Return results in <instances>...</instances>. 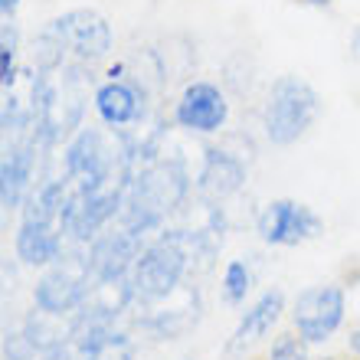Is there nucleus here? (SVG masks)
Segmentation results:
<instances>
[{
  "label": "nucleus",
  "instance_id": "1",
  "mask_svg": "<svg viewBox=\"0 0 360 360\" xmlns=\"http://www.w3.org/2000/svg\"><path fill=\"white\" fill-rule=\"evenodd\" d=\"M318 115H321L318 92L304 79L282 76L269 89L266 108H262V128H266V138L272 144L288 148L308 134V128L318 122Z\"/></svg>",
  "mask_w": 360,
  "mask_h": 360
},
{
  "label": "nucleus",
  "instance_id": "2",
  "mask_svg": "<svg viewBox=\"0 0 360 360\" xmlns=\"http://www.w3.org/2000/svg\"><path fill=\"white\" fill-rule=\"evenodd\" d=\"M95 272H92V256L89 249L79 252H63L53 266L43 272V278L33 288V302L39 311L49 314H72L86 304L89 292H92Z\"/></svg>",
  "mask_w": 360,
  "mask_h": 360
},
{
  "label": "nucleus",
  "instance_id": "3",
  "mask_svg": "<svg viewBox=\"0 0 360 360\" xmlns=\"http://www.w3.org/2000/svg\"><path fill=\"white\" fill-rule=\"evenodd\" d=\"M46 33L66 49L69 63H79V66L105 59L115 43L108 20L102 13H95V10H69V13H63V17L49 23Z\"/></svg>",
  "mask_w": 360,
  "mask_h": 360
},
{
  "label": "nucleus",
  "instance_id": "4",
  "mask_svg": "<svg viewBox=\"0 0 360 360\" xmlns=\"http://www.w3.org/2000/svg\"><path fill=\"white\" fill-rule=\"evenodd\" d=\"M256 233L266 246H304L324 233L321 217L298 200H269L256 217Z\"/></svg>",
  "mask_w": 360,
  "mask_h": 360
},
{
  "label": "nucleus",
  "instance_id": "5",
  "mask_svg": "<svg viewBox=\"0 0 360 360\" xmlns=\"http://www.w3.org/2000/svg\"><path fill=\"white\" fill-rule=\"evenodd\" d=\"M347 314V298L338 285H311L298 292L292 304V321L298 328V338L308 344H324L334 338V331L344 324Z\"/></svg>",
  "mask_w": 360,
  "mask_h": 360
},
{
  "label": "nucleus",
  "instance_id": "6",
  "mask_svg": "<svg viewBox=\"0 0 360 360\" xmlns=\"http://www.w3.org/2000/svg\"><path fill=\"white\" fill-rule=\"evenodd\" d=\"M174 122L193 134H217L229 122V102L223 89L203 82V79L184 86L177 105H174Z\"/></svg>",
  "mask_w": 360,
  "mask_h": 360
},
{
  "label": "nucleus",
  "instance_id": "7",
  "mask_svg": "<svg viewBox=\"0 0 360 360\" xmlns=\"http://www.w3.org/2000/svg\"><path fill=\"white\" fill-rule=\"evenodd\" d=\"M95 115L108 128H128L144 118V89L131 79H108L95 89Z\"/></svg>",
  "mask_w": 360,
  "mask_h": 360
},
{
  "label": "nucleus",
  "instance_id": "8",
  "mask_svg": "<svg viewBox=\"0 0 360 360\" xmlns=\"http://www.w3.org/2000/svg\"><path fill=\"white\" fill-rule=\"evenodd\" d=\"M246 184V164L236 154L219 151V148H207L203 167L197 177V193L207 203H223Z\"/></svg>",
  "mask_w": 360,
  "mask_h": 360
},
{
  "label": "nucleus",
  "instance_id": "9",
  "mask_svg": "<svg viewBox=\"0 0 360 360\" xmlns=\"http://www.w3.org/2000/svg\"><path fill=\"white\" fill-rule=\"evenodd\" d=\"M37 138H23L4 148V164H0V203L4 210H17L30 197V177H33V164H37Z\"/></svg>",
  "mask_w": 360,
  "mask_h": 360
},
{
  "label": "nucleus",
  "instance_id": "10",
  "mask_svg": "<svg viewBox=\"0 0 360 360\" xmlns=\"http://www.w3.org/2000/svg\"><path fill=\"white\" fill-rule=\"evenodd\" d=\"M282 311H285V295L278 292V288L262 292L256 302H252V308L239 318L236 331H233V338H229V344H226V351L229 354H246L249 347H256L275 324H278Z\"/></svg>",
  "mask_w": 360,
  "mask_h": 360
},
{
  "label": "nucleus",
  "instance_id": "11",
  "mask_svg": "<svg viewBox=\"0 0 360 360\" xmlns=\"http://www.w3.org/2000/svg\"><path fill=\"white\" fill-rule=\"evenodd\" d=\"M17 259L30 269H49L63 252H66V233L49 223L37 219H20L17 239H13Z\"/></svg>",
  "mask_w": 360,
  "mask_h": 360
},
{
  "label": "nucleus",
  "instance_id": "12",
  "mask_svg": "<svg viewBox=\"0 0 360 360\" xmlns=\"http://www.w3.org/2000/svg\"><path fill=\"white\" fill-rule=\"evenodd\" d=\"M252 282H256V275H252L249 259H229V266L223 269V282H219L223 302L243 304L246 302V295L252 292Z\"/></svg>",
  "mask_w": 360,
  "mask_h": 360
},
{
  "label": "nucleus",
  "instance_id": "13",
  "mask_svg": "<svg viewBox=\"0 0 360 360\" xmlns=\"http://www.w3.org/2000/svg\"><path fill=\"white\" fill-rule=\"evenodd\" d=\"M17 46H20V33L17 27L4 20V30H0V76H4V92L17 86Z\"/></svg>",
  "mask_w": 360,
  "mask_h": 360
},
{
  "label": "nucleus",
  "instance_id": "14",
  "mask_svg": "<svg viewBox=\"0 0 360 360\" xmlns=\"http://www.w3.org/2000/svg\"><path fill=\"white\" fill-rule=\"evenodd\" d=\"M304 338H295V334H282L278 341L272 344V354L269 360H308V347H304Z\"/></svg>",
  "mask_w": 360,
  "mask_h": 360
},
{
  "label": "nucleus",
  "instance_id": "15",
  "mask_svg": "<svg viewBox=\"0 0 360 360\" xmlns=\"http://www.w3.org/2000/svg\"><path fill=\"white\" fill-rule=\"evenodd\" d=\"M4 354H7V360H33L39 351H37V344L27 338V331H13L4 341Z\"/></svg>",
  "mask_w": 360,
  "mask_h": 360
},
{
  "label": "nucleus",
  "instance_id": "16",
  "mask_svg": "<svg viewBox=\"0 0 360 360\" xmlns=\"http://www.w3.org/2000/svg\"><path fill=\"white\" fill-rule=\"evenodd\" d=\"M20 7V0H0V13H4V20H10L13 13H17Z\"/></svg>",
  "mask_w": 360,
  "mask_h": 360
},
{
  "label": "nucleus",
  "instance_id": "17",
  "mask_svg": "<svg viewBox=\"0 0 360 360\" xmlns=\"http://www.w3.org/2000/svg\"><path fill=\"white\" fill-rule=\"evenodd\" d=\"M351 351H354V354H360V331H354V334H351Z\"/></svg>",
  "mask_w": 360,
  "mask_h": 360
},
{
  "label": "nucleus",
  "instance_id": "18",
  "mask_svg": "<svg viewBox=\"0 0 360 360\" xmlns=\"http://www.w3.org/2000/svg\"><path fill=\"white\" fill-rule=\"evenodd\" d=\"M354 49L360 53V27H357V33H354Z\"/></svg>",
  "mask_w": 360,
  "mask_h": 360
},
{
  "label": "nucleus",
  "instance_id": "19",
  "mask_svg": "<svg viewBox=\"0 0 360 360\" xmlns=\"http://www.w3.org/2000/svg\"><path fill=\"white\" fill-rule=\"evenodd\" d=\"M311 4H331V0H311Z\"/></svg>",
  "mask_w": 360,
  "mask_h": 360
},
{
  "label": "nucleus",
  "instance_id": "20",
  "mask_svg": "<svg viewBox=\"0 0 360 360\" xmlns=\"http://www.w3.org/2000/svg\"><path fill=\"white\" fill-rule=\"evenodd\" d=\"M187 360H190V357H187Z\"/></svg>",
  "mask_w": 360,
  "mask_h": 360
}]
</instances>
